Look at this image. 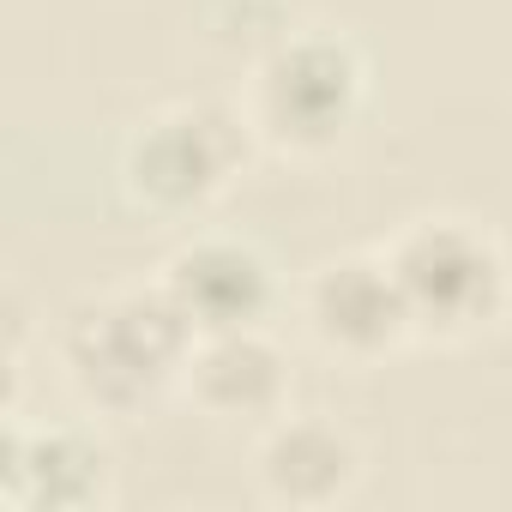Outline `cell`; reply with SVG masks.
I'll use <instances>...</instances> for the list:
<instances>
[{
	"mask_svg": "<svg viewBox=\"0 0 512 512\" xmlns=\"http://www.w3.org/2000/svg\"><path fill=\"white\" fill-rule=\"evenodd\" d=\"M193 344L199 332L187 326V314L169 302L157 278L73 302L55 332V356L79 404L97 416H121V422L181 392Z\"/></svg>",
	"mask_w": 512,
	"mask_h": 512,
	"instance_id": "1",
	"label": "cell"
},
{
	"mask_svg": "<svg viewBox=\"0 0 512 512\" xmlns=\"http://www.w3.org/2000/svg\"><path fill=\"white\" fill-rule=\"evenodd\" d=\"M368 103V61L338 31H290L247 73L241 115L284 157H326L350 139Z\"/></svg>",
	"mask_w": 512,
	"mask_h": 512,
	"instance_id": "2",
	"label": "cell"
},
{
	"mask_svg": "<svg viewBox=\"0 0 512 512\" xmlns=\"http://www.w3.org/2000/svg\"><path fill=\"white\" fill-rule=\"evenodd\" d=\"M386 260L404 290L416 338L470 344L494 332L512 308V260L470 217H410L386 241Z\"/></svg>",
	"mask_w": 512,
	"mask_h": 512,
	"instance_id": "3",
	"label": "cell"
},
{
	"mask_svg": "<svg viewBox=\"0 0 512 512\" xmlns=\"http://www.w3.org/2000/svg\"><path fill=\"white\" fill-rule=\"evenodd\" d=\"M253 127L223 103H169L121 145V193L151 217H199L247 169Z\"/></svg>",
	"mask_w": 512,
	"mask_h": 512,
	"instance_id": "4",
	"label": "cell"
},
{
	"mask_svg": "<svg viewBox=\"0 0 512 512\" xmlns=\"http://www.w3.org/2000/svg\"><path fill=\"white\" fill-rule=\"evenodd\" d=\"M302 326L326 356H338L350 368H374V362L398 356L404 344H416V326H410L386 247L332 253L326 266H314L302 284Z\"/></svg>",
	"mask_w": 512,
	"mask_h": 512,
	"instance_id": "5",
	"label": "cell"
},
{
	"mask_svg": "<svg viewBox=\"0 0 512 512\" xmlns=\"http://www.w3.org/2000/svg\"><path fill=\"white\" fill-rule=\"evenodd\" d=\"M109 446L79 422H25L7 416L0 434V506L7 512H91L109 500L115 470Z\"/></svg>",
	"mask_w": 512,
	"mask_h": 512,
	"instance_id": "6",
	"label": "cell"
},
{
	"mask_svg": "<svg viewBox=\"0 0 512 512\" xmlns=\"http://www.w3.org/2000/svg\"><path fill=\"white\" fill-rule=\"evenodd\" d=\"M157 284L169 290V302L187 314V326L199 338L266 326V314L278 308V266L241 235H193V241H181L157 266Z\"/></svg>",
	"mask_w": 512,
	"mask_h": 512,
	"instance_id": "7",
	"label": "cell"
},
{
	"mask_svg": "<svg viewBox=\"0 0 512 512\" xmlns=\"http://www.w3.org/2000/svg\"><path fill=\"white\" fill-rule=\"evenodd\" d=\"M290 356L266 326H241V332H211L193 344L181 392L199 416L217 428H266L290 410Z\"/></svg>",
	"mask_w": 512,
	"mask_h": 512,
	"instance_id": "8",
	"label": "cell"
},
{
	"mask_svg": "<svg viewBox=\"0 0 512 512\" xmlns=\"http://www.w3.org/2000/svg\"><path fill=\"white\" fill-rule=\"evenodd\" d=\"M253 482L278 506L320 512L350 500V488L362 482V446L320 410H284L253 440Z\"/></svg>",
	"mask_w": 512,
	"mask_h": 512,
	"instance_id": "9",
	"label": "cell"
}]
</instances>
